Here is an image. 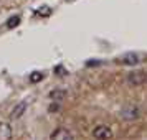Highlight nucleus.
Listing matches in <instances>:
<instances>
[{
  "label": "nucleus",
  "instance_id": "f257e3e1",
  "mask_svg": "<svg viewBox=\"0 0 147 140\" xmlns=\"http://www.w3.org/2000/svg\"><path fill=\"white\" fill-rule=\"evenodd\" d=\"M127 82L131 86H142L147 82V74L144 71H132L127 74Z\"/></svg>",
  "mask_w": 147,
  "mask_h": 140
},
{
  "label": "nucleus",
  "instance_id": "f03ea898",
  "mask_svg": "<svg viewBox=\"0 0 147 140\" xmlns=\"http://www.w3.org/2000/svg\"><path fill=\"white\" fill-rule=\"evenodd\" d=\"M93 135L96 140H111L113 139V130L107 125H98L94 127Z\"/></svg>",
  "mask_w": 147,
  "mask_h": 140
},
{
  "label": "nucleus",
  "instance_id": "7ed1b4c3",
  "mask_svg": "<svg viewBox=\"0 0 147 140\" xmlns=\"http://www.w3.org/2000/svg\"><path fill=\"white\" fill-rule=\"evenodd\" d=\"M50 140H73V135L66 127H58L50 133Z\"/></svg>",
  "mask_w": 147,
  "mask_h": 140
},
{
  "label": "nucleus",
  "instance_id": "20e7f679",
  "mask_svg": "<svg viewBox=\"0 0 147 140\" xmlns=\"http://www.w3.org/2000/svg\"><path fill=\"white\" fill-rule=\"evenodd\" d=\"M139 115H140L139 107L134 106V104H131V106L124 107V109L121 111V117H122L124 120H134V119H137Z\"/></svg>",
  "mask_w": 147,
  "mask_h": 140
},
{
  "label": "nucleus",
  "instance_id": "39448f33",
  "mask_svg": "<svg viewBox=\"0 0 147 140\" xmlns=\"http://www.w3.org/2000/svg\"><path fill=\"white\" fill-rule=\"evenodd\" d=\"M119 63L122 66H136L139 63V56L136 53H126L124 56H121Z\"/></svg>",
  "mask_w": 147,
  "mask_h": 140
},
{
  "label": "nucleus",
  "instance_id": "423d86ee",
  "mask_svg": "<svg viewBox=\"0 0 147 140\" xmlns=\"http://www.w3.org/2000/svg\"><path fill=\"white\" fill-rule=\"evenodd\" d=\"M12 125L8 122H0V140H12Z\"/></svg>",
  "mask_w": 147,
  "mask_h": 140
},
{
  "label": "nucleus",
  "instance_id": "0eeeda50",
  "mask_svg": "<svg viewBox=\"0 0 147 140\" xmlns=\"http://www.w3.org/2000/svg\"><path fill=\"white\" fill-rule=\"evenodd\" d=\"M27 106H28L27 100H22L20 104H17L15 109L12 111V114H10V119H20L22 115L25 114V111H27Z\"/></svg>",
  "mask_w": 147,
  "mask_h": 140
},
{
  "label": "nucleus",
  "instance_id": "6e6552de",
  "mask_svg": "<svg viewBox=\"0 0 147 140\" xmlns=\"http://www.w3.org/2000/svg\"><path fill=\"white\" fill-rule=\"evenodd\" d=\"M65 97H66V91L65 89H53L50 92V99L53 100H63Z\"/></svg>",
  "mask_w": 147,
  "mask_h": 140
},
{
  "label": "nucleus",
  "instance_id": "1a4fd4ad",
  "mask_svg": "<svg viewBox=\"0 0 147 140\" xmlns=\"http://www.w3.org/2000/svg\"><path fill=\"white\" fill-rule=\"evenodd\" d=\"M45 76H43V73H40V71H33V73L30 74V78H28V81L32 82V84H36V82H40L41 79H43Z\"/></svg>",
  "mask_w": 147,
  "mask_h": 140
},
{
  "label": "nucleus",
  "instance_id": "9d476101",
  "mask_svg": "<svg viewBox=\"0 0 147 140\" xmlns=\"http://www.w3.org/2000/svg\"><path fill=\"white\" fill-rule=\"evenodd\" d=\"M18 23H20V17H18V15H15V17H10V18H8L5 25H7V28H15Z\"/></svg>",
  "mask_w": 147,
  "mask_h": 140
},
{
  "label": "nucleus",
  "instance_id": "9b49d317",
  "mask_svg": "<svg viewBox=\"0 0 147 140\" xmlns=\"http://www.w3.org/2000/svg\"><path fill=\"white\" fill-rule=\"evenodd\" d=\"M50 13H51V8H50V7H41V8H38V15H43V17H48Z\"/></svg>",
  "mask_w": 147,
  "mask_h": 140
},
{
  "label": "nucleus",
  "instance_id": "f8f14e48",
  "mask_svg": "<svg viewBox=\"0 0 147 140\" xmlns=\"http://www.w3.org/2000/svg\"><path fill=\"white\" fill-rule=\"evenodd\" d=\"M48 111H50V112H56V111H60V104H58V100H55L53 104L48 107Z\"/></svg>",
  "mask_w": 147,
  "mask_h": 140
},
{
  "label": "nucleus",
  "instance_id": "ddd939ff",
  "mask_svg": "<svg viewBox=\"0 0 147 140\" xmlns=\"http://www.w3.org/2000/svg\"><path fill=\"white\" fill-rule=\"evenodd\" d=\"M55 73H56V74H65L66 71H65V68H63V66H58L56 69H55Z\"/></svg>",
  "mask_w": 147,
  "mask_h": 140
}]
</instances>
